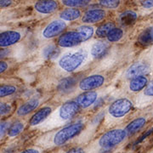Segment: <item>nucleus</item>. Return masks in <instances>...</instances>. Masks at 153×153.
I'll list each match as a JSON object with an SVG mask.
<instances>
[{
  "mask_svg": "<svg viewBox=\"0 0 153 153\" xmlns=\"http://www.w3.org/2000/svg\"><path fill=\"white\" fill-rule=\"evenodd\" d=\"M138 43L142 46L153 44V26L145 29L138 37Z\"/></svg>",
  "mask_w": 153,
  "mask_h": 153,
  "instance_id": "obj_20",
  "label": "nucleus"
},
{
  "mask_svg": "<svg viewBox=\"0 0 153 153\" xmlns=\"http://www.w3.org/2000/svg\"><path fill=\"white\" fill-rule=\"evenodd\" d=\"M20 153H40V152L38 151V149H35V148H29L27 150H24L23 152Z\"/></svg>",
  "mask_w": 153,
  "mask_h": 153,
  "instance_id": "obj_37",
  "label": "nucleus"
},
{
  "mask_svg": "<svg viewBox=\"0 0 153 153\" xmlns=\"http://www.w3.org/2000/svg\"><path fill=\"white\" fill-rule=\"evenodd\" d=\"M66 28V23L62 20H55L48 24L42 33L44 38H53L59 36Z\"/></svg>",
  "mask_w": 153,
  "mask_h": 153,
  "instance_id": "obj_9",
  "label": "nucleus"
},
{
  "mask_svg": "<svg viewBox=\"0 0 153 153\" xmlns=\"http://www.w3.org/2000/svg\"><path fill=\"white\" fill-rule=\"evenodd\" d=\"M66 153H83V149L82 147L71 148Z\"/></svg>",
  "mask_w": 153,
  "mask_h": 153,
  "instance_id": "obj_34",
  "label": "nucleus"
},
{
  "mask_svg": "<svg viewBox=\"0 0 153 153\" xmlns=\"http://www.w3.org/2000/svg\"><path fill=\"white\" fill-rule=\"evenodd\" d=\"M148 78L146 76H139L132 78L129 82V90L131 92H140L148 85Z\"/></svg>",
  "mask_w": 153,
  "mask_h": 153,
  "instance_id": "obj_17",
  "label": "nucleus"
},
{
  "mask_svg": "<svg viewBox=\"0 0 153 153\" xmlns=\"http://www.w3.org/2000/svg\"><path fill=\"white\" fill-rule=\"evenodd\" d=\"M113 28H115V24L113 22H106L97 28L95 34L98 38H105L107 37V35Z\"/></svg>",
  "mask_w": 153,
  "mask_h": 153,
  "instance_id": "obj_24",
  "label": "nucleus"
},
{
  "mask_svg": "<svg viewBox=\"0 0 153 153\" xmlns=\"http://www.w3.org/2000/svg\"><path fill=\"white\" fill-rule=\"evenodd\" d=\"M123 31L121 28L115 27L110 32L106 38L110 43H116L118 42L123 38Z\"/></svg>",
  "mask_w": 153,
  "mask_h": 153,
  "instance_id": "obj_26",
  "label": "nucleus"
},
{
  "mask_svg": "<svg viewBox=\"0 0 153 153\" xmlns=\"http://www.w3.org/2000/svg\"><path fill=\"white\" fill-rule=\"evenodd\" d=\"M24 128H25V124H24L23 122H21V121L15 122L13 124L10 125L9 130H8L7 134L9 135V137H10V138L17 136V135H19L23 131Z\"/></svg>",
  "mask_w": 153,
  "mask_h": 153,
  "instance_id": "obj_25",
  "label": "nucleus"
},
{
  "mask_svg": "<svg viewBox=\"0 0 153 153\" xmlns=\"http://www.w3.org/2000/svg\"><path fill=\"white\" fill-rule=\"evenodd\" d=\"M90 1H83V0H64L61 1L62 4L70 8H77V7H84L89 4Z\"/></svg>",
  "mask_w": 153,
  "mask_h": 153,
  "instance_id": "obj_27",
  "label": "nucleus"
},
{
  "mask_svg": "<svg viewBox=\"0 0 153 153\" xmlns=\"http://www.w3.org/2000/svg\"><path fill=\"white\" fill-rule=\"evenodd\" d=\"M76 82H77V78H76L75 76L66 77L59 82L57 89H58V91H60V93H68L75 87Z\"/></svg>",
  "mask_w": 153,
  "mask_h": 153,
  "instance_id": "obj_19",
  "label": "nucleus"
},
{
  "mask_svg": "<svg viewBox=\"0 0 153 153\" xmlns=\"http://www.w3.org/2000/svg\"><path fill=\"white\" fill-rule=\"evenodd\" d=\"M12 110L10 104L8 103H1V106H0V112H1V116H6L9 114Z\"/></svg>",
  "mask_w": 153,
  "mask_h": 153,
  "instance_id": "obj_31",
  "label": "nucleus"
},
{
  "mask_svg": "<svg viewBox=\"0 0 153 153\" xmlns=\"http://www.w3.org/2000/svg\"><path fill=\"white\" fill-rule=\"evenodd\" d=\"M81 16V12L77 9H66L61 11L60 14V19L64 22H71L75 21Z\"/></svg>",
  "mask_w": 153,
  "mask_h": 153,
  "instance_id": "obj_21",
  "label": "nucleus"
},
{
  "mask_svg": "<svg viewBox=\"0 0 153 153\" xmlns=\"http://www.w3.org/2000/svg\"><path fill=\"white\" fill-rule=\"evenodd\" d=\"M153 69V49L147 55L137 62L134 63L126 71V76L128 78H134L135 76H146Z\"/></svg>",
  "mask_w": 153,
  "mask_h": 153,
  "instance_id": "obj_5",
  "label": "nucleus"
},
{
  "mask_svg": "<svg viewBox=\"0 0 153 153\" xmlns=\"http://www.w3.org/2000/svg\"><path fill=\"white\" fill-rule=\"evenodd\" d=\"M88 53L85 49L71 50L61 55L58 60L60 68L66 72H72L80 68L86 61Z\"/></svg>",
  "mask_w": 153,
  "mask_h": 153,
  "instance_id": "obj_3",
  "label": "nucleus"
},
{
  "mask_svg": "<svg viewBox=\"0 0 153 153\" xmlns=\"http://www.w3.org/2000/svg\"><path fill=\"white\" fill-rule=\"evenodd\" d=\"M16 92V88L12 85H3L0 88V96L1 98L11 95Z\"/></svg>",
  "mask_w": 153,
  "mask_h": 153,
  "instance_id": "obj_28",
  "label": "nucleus"
},
{
  "mask_svg": "<svg viewBox=\"0 0 153 153\" xmlns=\"http://www.w3.org/2000/svg\"><path fill=\"white\" fill-rule=\"evenodd\" d=\"M84 128L83 122H76L69 125H66L60 128V130L55 132L51 138L52 144L55 146H61L65 145L69 140L77 136Z\"/></svg>",
  "mask_w": 153,
  "mask_h": 153,
  "instance_id": "obj_4",
  "label": "nucleus"
},
{
  "mask_svg": "<svg viewBox=\"0 0 153 153\" xmlns=\"http://www.w3.org/2000/svg\"><path fill=\"white\" fill-rule=\"evenodd\" d=\"M52 114V108L50 106H44L35 112L29 120V125L31 127H37L41 123H44L48 119L50 115Z\"/></svg>",
  "mask_w": 153,
  "mask_h": 153,
  "instance_id": "obj_11",
  "label": "nucleus"
},
{
  "mask_svg": "<svg viewBox=\"0 0 153 153\" xmlns=\"http://www.w3.org/2000/svg\"><path fill=\"white\" fill-rule=\"evenodd\" d=\"M105 82V77L102 75H99V74H94L91 76H86L83 79H82L79 82L78 87L82 91H90L93 90L94 88H100L102 86Z\"/></svg>",
  "mask_w": 153,
  "mask_h": 153,
  "instance_id": "obj_8",
  "label": "nucleus"
},
{
  "mask_svg": "<svg viewBox=\"0 0 153 153\" xmlns=\"http://www.w3.org/2000/svg\"><path fill=\"white\" fill-rule=\"evenodd\" d=\"M11 4H12V1H6V0H3V1H1V3H0V6H1V8H7V7H9V6Z\"/></svg>",
  "mask_w": 153,
  "mask_h": 153,
  "instance_id": "obj_36",
  "label": "nucleus"
},
{
  "mask_svg": "<svg viewBox=\"0 0 153 153\" xmlns=\"http://www.w3.org/2000/svg\"><path fill=\"white\" fill-rule=\"evenodd\" d=\"M141 96L145 100H149L153 99V80L148 83L147 86L144 89Z\"/></svg>",
  "mask_w": 153,
  "mask_h": 153,
  "instance_id": "obj_29",
  "label": "nucleus"
},
{
  "mask_svg": "<svg viewBox=\"0 0 153 153\" xmlns=\"http://www.w3.org/2000/svg\"><path fill=\"white\" fill-rule=\"evenodd\" d=\"M147 122L146 117H140L129 123L125 128V131L128 135H133L138 131H140Z\"/></svg>",
  "mask_w": 153,
  "mask_h": 153,
  "instance_id": "obj_15",
  "label": "nucleus"
},
{
  "mask_svg": "<svg viewBox=\"0 0 153 153\" xmlns=\"http://www.w3.org/2000/svg\"><path fill=\"white\" fill-rule=\"evenodd\" d=\"M22 38V34L18 31L10 30L1 33L0 35V46L6 48L18 43Z\"/></svg>",
  "mask_w": 153,
  "mask_h": 153,
  "instance_id": "obj_10",
  "label": "nucleus"
},
{
  "mask_svg": "<svg viewBox=\"0 0 153 153\" xmlns=\"http://www.w3.org/2000/svg\"><path fill=\"white\" fill-rule=\"evenodd\" d=\"M60 55V49L55 44H48L42 50V55L46 60H54Z\"/></svg>",
  "mask_w": 153,
  "mask_h": 153,
  "instance_id": "obj_22",
  "label": "nucleus"
},
{
  "mask_svg": "<svg viewBox=\"0 0 153 153\" xmlns=\"http://www.w3.org/2000/svg\"><path fill=\"white\" fill-rule=\"evenodd\" d=\"M10 123L8 121H4L1 123V138L4 136L5 133H8V130L10 128Z\"/></svg>",
  "mask_w": 153,
  "mask_h": 153,
  "instance_id": "obj_32",
  "label": "nucleus"
},
{
  "mask_svg": "<svg viewBox=\"0 0 153 153\" xmlns=\"http://www.w3.org/2000/svg\"><path fill=\"white\" fill-rule=\"evenodd\" d=\"M94 27L90 26H81L76 30L64 33L58 39V46L61 48H71L88 41L93 36Z\"/></svg>",
  "mask_w": 153,
  "mask_h": 153,
  "instance_id": "obj_1",
  "label": "nucleus"
},
{
  "mask_svg": "<svg viewBox=\"0 0 153 153\" xmlns=\"http://www.w3.org/2000/svg\"><path fill=\"white\" fill-rule=\"evenodd\" d=\"M105 17V12L101 9H93L87 10L82 17V22L86 24H93L102 21Z\"/></svg>",
  "mask_w": 153,
  "mask_h": 153,
  "instance_id": "obj_12",
  "label": "nucleus"
},
{
  "mask_svg": "<svg viewBox=\"0 0 153 153\" xmlns=\"http://www.w3.org/2000/svg\"><path fill=\"white\" fill-rule=\"evenodd\" d=\"M34 8L40 14H50L56 10L58 4L55 1H38L35 4Z\"/></svg>",
  "mask_w": 153,
  "mask_h": 153,
  "instance_id": "obj_14",
  "label": "nucleus"
},
{
  "mask_svg": "<svg viewBox=\"0 0 153 153\" xmlns=\"http://www.w3.org/2000/svg\"><path fill=\"white\" fill-rule=\"evenodd\" d=\"M138 18L137 14L133 10H127L122 13L119 16V22L123 26H129L135 22Z\"/></svg>",
  "mask_w": 153,
  "mask_h": 153,
  "instance_id": "obj_23",
  "label": "nucleus"
},
{
  "mask_svg": "<svg viewBox=\"0 0 153 153\" xmlns=\"http://www.w3.org/2000/svg\"><path fill=\"white\" fill-rule=\"evenodd\" d=\"M100 4L104 6L105 8H109V9H115L117 8L120 4V1H116V0H102L100 1Z\"/></svg>",
  "mask_w": 153,
  "mask_h": 153,
  "instance_id": "obj_30",
  "label": "nucleus"
},
{
  "mask_svg": "<svg viewBox=\"0 0 153 153\" xmlns=\"http://www.w3.org/2000/svg\"><path fill=\"white\" fill-rule=\"evenodd\" d=\"M7 68H8V64L4 61H1V63H0V72L1 73L4 72L7 70Z\"/></svg>",
  "mask_w": 153,
  "mask_h": 153,
  "instance_id": "obj_35",
  "label": "nucleus"
},
{
  "mask_svg": "<svg viewBox=\"0 0 153 153\" xmlns=\"http://www.w3.org/2000/svg\"><path fill=\"white\" fill-rule=\"evenodd\" d=\"M98 98V94L94 91H88L77 96L76 102L81 108H88L91 106Z\"/></svg>",
  "mask_w": 153,
  "mask_h": 153,
  "instance_id": "obj_13",
  "label": "nucleus"
},
{
  "mask_svg": "<svg viewBox=\"0 0 153 153\" xmlns=\"http://www.w3.org/2000/svg\"><path fill=\"white\" fill-rule=\"evenodd\" d=\"M128 136L125 129L116 128L105 133L98 140V146L103 150H111L117 146Z\"/></svg>",
  "mask_w": 153,
  "mask_h": 153,
  "instance_id": "obj_6",
  "label": "nucleus"
},
{
  "mask_svg": "<svg viewBox=\"0 0 153 153\" xmlns=\"http://www.w3.org/2000/svg\"><path fill=\"white\" fill-rule=\"evenodd\" d=\"M109 49V44L105 42L97 41L92 45L90 49V55L95 59H100L103 57Z\"/></svg>",
  "mask_w": 153,
  "mask_h": 153,
  "instance_id": "obj_16",
  "label": "nucleus"
},
{
  "mask_svg": "<svg viewBox=\"0 0 153 153\" xmlns=\"http://www.w3.org/2000/svg\"><path fill=\"white\" fill-rule=\"evenodd\" d=\"M39 105V100L38 99H32L22 104L16 111L17 116L19 117H24L26 115L29 114L33 111L36 109Z\"/></svg>",
  "mask_w": 153,
  "mask_h": 153,
  "instance_id": "obj_18",
  "label": "nucleus"
},
{
  "mask_svg": "<svg viewBox=\"0 0 153 153\" xmlns=\"http://www.w3.org/2000/svg\"><path fill=\"white\" fill-rule=\"evenodd\" d=\"M133 103L130 100L127 98H121L116 100L110 105L107 112L109 117L118 119L125 117L131 111Z\"/></svg>",
  "mask_w": 153,
  "mask_h": 153,
  "instance_id": "obj_7",
  "label": "nucleus"
},
{
  "mask_svg": "<svg viewBox=\"0 0 153 153\" xmlns=\"http://www.w3.org/2000/svg\"><path fill=\"white\" fill-rule=\"evenodd\" d=\"M141 5L146 9H151L153 8V1H141Z\"/></svg>",
  "mask_w": 153,
  "mask_h": 153,
  "instance_id": "obj_33",
  "label": "nucleus"
},
{
  "mask_svg": "<svg viewBox=\"0 0 153 153\" xmlns=\"http://www.w3.org/2000/svg\"><path fill=\"white\" fill-rule=\"evenodd\" d=\"M79 105L76 101H67L62 105L59 109L51 115L50 118L44 124L50 128L57 127L72 119L79 111Z\"/></svg>",
  "mask_w": 153,
  "mask_h": 153,
  "instance_id": "obj_2",
  "label": "nucleus"
}]
</instances>
